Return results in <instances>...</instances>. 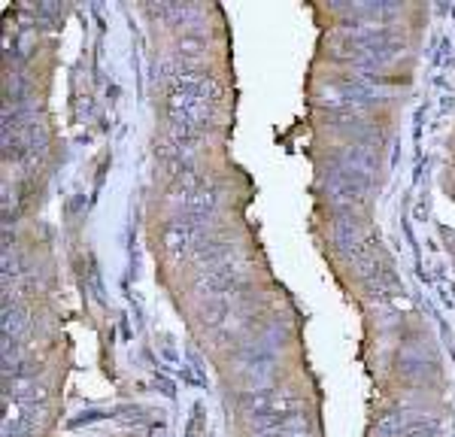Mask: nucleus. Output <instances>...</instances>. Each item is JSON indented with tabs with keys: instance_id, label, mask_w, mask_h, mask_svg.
Here are the masks:
<instances>
[{
	"instance_id": "f257e3e1",
	"label": "nucleus",
	"mask_w": 455,
	"mask_h": 437,
	"mask_svg": "<svg viewBox=\"0 0 455 437\" xmlns=\"http://www.w3.org/2000/svg\"><path fill=\"white\" fill-rule=\"evenodd\" d=\"M195 222H188V218H173V222L164 225V234H161V243L164 249H167L170 258H182L188 255V252H195Z\"/></svg>"
}]
</instances>
